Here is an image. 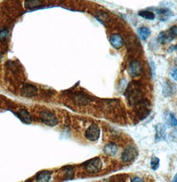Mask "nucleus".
I'll return each instance as SVG.
<instances>
[{"instance_id": "nucleus-25", "label": "nucleus", "mask_w": 177, "mask_h": 182, "mask_svg": "<svg viewBox=\"0 0 177 182\" xmlns=\"http://www.w3.org/2000/svg\"><path fill=\"white\" fill-rule=\"evenodd\" d=\"M173 181H174V182H176V181H177V174H176V175L175 176V177H174V179H173Z\"/></svg>"}, {"instance_id": "nucleus-16", "label": "nucleus", "mask_w": 177, "mask_h": 182, "mask_svg": "<svg viewBox=\"0 0 177 182\" xmlns=\"http://www.w3.org/2000/svg\"><path fill=\"white\" fill-rule=\"evenodd\" d=\"M159 163L160 159L157 158V157H154V158L151 159V168L153 170H157V169L159 167Z\"/></svg>"}, {"instance_id": "nucleus-12", "label": "nucleus", "mask_w": 177, "mask_h": 182, "mask_svg": "<svg viewBox=\"0 0 177 182\" xmlns=\"http://www.w3.org/2000/svg\"><path fill=\"white\" fill-rule=\"evenodd\" d=\"M51 178V173L49 171L44 170L40 171L37 175L36 180L39 182L49 181Z\"/></svg>"}, {"instance_id": "nucleus-10", "label": "nucleus", "mask_w": 177, "mask_h": 182, "mask_svg": "<svg viewBox=\"0 0 177 182\" xmlns=\"http://www.w3.org/2000/svg\"><path fill=\"white\" fill-rule=\"evenodd\" d=\"M117 146L115 143H109L104 147V152L107 155L113 156L117 152Z\"/></svg>"}, {"instance_id": "nucleus-14", "label": "nucleus", "mask_w": 177, "mask_h": 182, "mask_svg": "<svg viewBox=\"0 0 177 182\" xmlns=\"http://www.w3.org/2000/svg\"><path fill=\"white\" fill-rule=\"evenodd\" d=\"M65 171V180H70L73 178V169L72 166H66L64 168Z\"/></svg>"}, {"instance_id": "nucleus-13", "label": "nucleus", "mask_w": 177, "mask_h": 182, "mask_svg": "<svg viewBox=\"0 0 177 182\" xmlns=\"http://www.w3.org/2000/svg\"><path fill=\"white\" fill-rule=\"evenodd\" d=\"M151 34V31L147 27H143L138 29V35L143 40L147 39Z\"/></svg>"}, {"instance_id": "nucleus-21", "label": "nucleus", "mask_w": 177, "mask_h": 182, "mask_svg": "<svg viewBox=\"0 0 177 182\" xmlns=\"http://www.w3.org/2000/svg\"><path fill=\"white\" fill-rule=\"evenodd\" d=\"M159 13L160 16H162V17H165V19H166V16H169V15H170V11L169 10H166V9H164V10H163V9H162V10H160Z\"/></svg>"}, {"instance_id": "nucleus-8", "label": "nucleus", "mask_w": 177, "mask_h": 182, "mask_svg": "<svg viewBox=\"0 0 177 182\" xmlns=\"http://www.w3.org/2000/svg\"><path fill=\"white\" fill-rule=\"evenodd\" d=\"M156 130V135H155V139L159 142L165 138L166 136V128L165 126L163 124H158L155 126Z\"/></svg>"}, {"instance_id": "nucleus-11", "label": "nucleus", "mask_w": 177, "mask_h": 182, "mask_svg": "<svg viewBox=\"0 0 177 182\" xmlns=\"http://www.w3.org/2000/svg\"><path fill=\"white\" fill-rule=\"evenodd\" d=\"M42 5L41 0H25V8L27 9H33Z\"/></svg>"}, {"instance_id": "nucleus-9", "label": "nucleus", "mask_w": 177, "mask_h": 182, "mask_svg": "<svg viewBox=\"0 0 177 182\" xmlns=\"http://www.w3.org/2000/svg\"><path fill=\"white\" fill-rule=\"evenodd\" d=\"M110 42L114 48L119 49L123 45V40L121 35L118 34H114L110 38Z\"/></svg>"}, {"instance_id": "nucleus-24", "label": "nucleus", "mask_w": 177, "mask_h": 182, "mask_svg": "<svg viewBox=\"0 0 177 182\" xmlns=\"http://www.w3.org/2000/svg\"><path fill=\"white\" fill-rule=\"evenodd\" d=\"M176 49H177V45L173 46L170 48V51H174V50H176Z\"/></svg>"}, {"instance_id": "nucleus-23", "label": "nucleus", "mask_w": 177, "mask_h": 182, "mask_svg": "<svg viewBox=\"0 0 177 182\" xmlns=\"http://www.w3.org/2000/svg\"><path fill=\"white\" fill-rule=\"evenodd\" d=\"M131 181L132 182H138V181H144L143 179L140 177H134L131 180Z\"/></svg>"}, {"instance_id": "nucleus-19", "label": "nucleus", "mask_w": 177, "mask_h": 182, "mask_svg": "<svg viewBox=\"0 0 177 182\" xmlns=\"http://www.w3.org/2000/svg\"><path fill=\"white\" fill-rule=\"evenodd\" d=\"M163 93H164V95H165V96H168L172 93L171 89H170V87L169 85H167V84L164 86Z\"/></svg>"}, {"instance_id": "nucleus-18", "label": "nucleus", "mask_w": 177, "mask_h": 182, "mask_svg": "<svg viewBox=\"0 0 177 182\" xmlns=\"http://www.w3.org/2000/svg\"><path fill=\"white\" fill-rule=\"evenodd\" d=\"M168 32L170 35L173 37V38L175 37H177V26H175L170 28V29L168 31Z\"/></svg>"}, {"instance_id": "nucleus-17", "label": "nucleus", "mask_w": 177, "mask_h": 182, "mask_svg": "<svg viewBox=\"0 0 177 182\" xmlns=\"http://www.w3.org/2000/svg\"><path fill=\"white\" fill-rule=\"evenodd\" d=\"M9 35L8 30L7 29H4L2 31H0V41L5 42L7 40Z\"/></svg>"}, {"instance_id": "nucleus-5", "label": "nucleus", "mask_w": 177, "mask_h": 182, "mask_svg": "<svg viewBox=\"0 0 177 182\" xmlns=\"http://www.w3.org/2000/svg\"><path fill=\"white\" fill-rule=\"evenodd\" d=\"M37 88L31 84H25L21 89L22 95L27 97H31L36 95Z\"/></svg>"}, {"instance_id": "nucleus-15", "label": "nucleus", "mask_w": 177, "mask_h": 182, "mask_svg": "<svg viewBox=\"0 0 177 182\" xmlns=\"http://www.w3.org/2000/svg\"><path fill=\"white\" fill-rule=\"evenodd\" d=\"M139 15L141 16L142 17L147 19V20H153L154 18V14L153 12L148 11H141L138 13Z\"/></svg>"}, {"instance_id": "nucleus-7", "label": "nucleus", "mask_w": 177, "mask_h": 182, "mask_svg": "<svg viewBox=\"0 0 177 182\" xmlns=\"http://www.w3.org/2000/svg\"><path fill=\"white\" fill-rule=\"evenodd\" d=\"M16 116L24 124H30L31 122V117L30 113L25 109H20L17 112Z\"/></svg>"}, {"instance_id": "nucleus-4", "label": "nucleus", "mask_w": 177, "mask_h": 182, "mask_svg": "<svg viewBox=\"0 0 177 182\" xmlns=\"http://www.w3.org/2000/svg\"><path fill=\"white\" fill-rule=\"evenodd\" d=\"M138 152L134 146H129L125 149L121 155V159L125 162H131L137 156Z\"/></svg>"}, {"instance_id": "nucleus-6", "label": "nucleus", "mask_w": 177, "mask_h": 182, "mask_svg": "<svg viewBox=\"0 0 177 182\" xmlns=\"http://www.w3.org/2000/svg\"><path fill=\"white\" fill-rule=\"evenodd\" d=\"M142 68L141 63L137 61H133L129 66V73L132 77H137L141 74Z\"/></svg>"}, {"instance_id": "nucleus-20", "label": "nucleus", "mask_w": 177, "mask_h": 182, "mask_svg": "<svg viewBox=\"0 0 177 182\" xmlns=\"http://www.w3.org/2000/svg\"><path fill=\"white\" fill-rule=\"evenodd\" d=\"M170 124H171V126H177V119L175 118V117L173 114L170 115Z\"/></svg>"}, {"instance_id": "nucleus-22", "label": "nucleus", "mask_w": 177, "mask_h": 182, "mask_svg": "<svg viewBox=\"0 0 177 182\" xmlns=\"http://www.w3.org/2000/svg\"><path fill=\"white\" fill-rule=\"evenodd\" d=\"M171 75L172 78L175 79V80H177V68H173L171 73Z\"/></svg>"}, {"instance_id": "nucleus-2", "label": "nucleus", "mask_w": 177, "mask_h": 182, "mask_svg": "<svg viewBox=\"0 0 177 182\" xmlns=\"http://www.w3.org/2000/svg\"><path fill=\"white\" fill-rule=\"evenodd\" d=\"M41 120L47 126H55L58 124L57 118L54 114L49 111H44L40 112Z\"/></svg>"}, {"instance_id": "nucleus-1", "label": "nucleus", "mask_w": 177, "mask_h": 182, "mask_svg": "<svg viewBox=\"0 0 177 182\" xmlns=\"http://www.w3.org/2000/svg\"><path fill=\"white\" fill-rule=\"evenodd\" d=\"M103 163L99 158H95L84 164V168L88 174H96L101 171Z\"/></svg>"}, {"instance_id": "nucleus-3", "label": "nucleus", "mask_w": 177, "mask_h": 182, "mask_svg": "<svg viewBox=\"0 0 177 182\" xmlns=\"http://www.w3.org/2000/svg\"><path fill=\"white\" fill-rule=\"evenodd\" d=\"M99 136L100 129L95 124H91L86 130V132H85V137L88 140L92 141V142L97 140L99 138Z\"/></svg>"}]
</instances>
